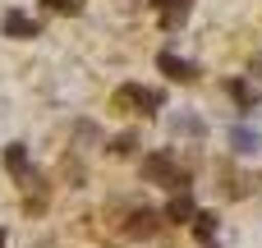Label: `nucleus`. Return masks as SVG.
<instances>
[{
	"mask_svg": "<svg viewBox=\"0 0 262 248\" xmlns=\"http://www.w3.org/2000/svg\"><path fill=\"white\" fill-rule=\"evenodd\" d=\"M249 69H253V74L262 78V55H253V64H249Z\"/></svg>",
	"mask_w": 262,
	"mask_h": 248,
	"instance_id": "obj_16",
	"label": "nucleus"
},
{
	"mask_svg": "<svg viewBox=\"0 0 262 248\" xmlns=\"http://www.w3.org/2000/svg\"><path fill=\"white\" fill-rule=\"evenodd\" d=\"M134 152H138V133H120L111 143V156H134Z\"/></svg>",
	"mask_w": 262,
	"mask_h": 248,
	"instance_id": "obj_13",
	"label": "nucleus"
},
{
	"mask_svg": "<svg viewBox=\"0 0 262 248\" xmlns=\"http://www.w3.org/2000/svg\"><path fill=\"white\" fill-rule=\"evenodd\" d=\"M226 92H230V97H235V106H244V110H253V106H258V87H253L249 78H230V83H226Z\"/></svg>",
	"mask_w": 262,
	"mask_h": 248,
	"instance_id": "obj_7",
	"label": "nucleus"
},
{
	"mask_svg": "<svg viewBox=\"0 0 262 248\" xmlns=\"http://www.w3.org/2000/svg\"><path fill=\"white\" fill-rule=\"evenodd\" d=\"M198 216V207H193V198L189 193H175L170 198V207H166V221H175V226H184V221H193Z\"/></svg>",
	"mask_w": 262,
	"mask_h": 248,
	"instance_id": "obj_8",
	"label": "nucleus"
},
{
	"mask_svg": "<svg viewBox=\"0 0 262 248\" xmlns=\"http://www.w3.org/2000/svg\"><path fill=\"white\" fill-rule=\"evenodd\" d=\"M0 32L14 37V41H28V37H37V18H28V14H18V9H5Z\"/></svg>",
	"mask_w": 262,
	"mask_h": 248,
	"instance_id": "obj_4",
	"label": "nucleus"
},
{
	"mask_svg": "<svg viewBox=\"0 0 262 248\" xmlns=\"http://www.w3.org/2000/svg\"><path fill=\"white\" fill-rule=\"evenodd\" d=\"M41 9H46V14H78L83 0H41Z\"/></svg>",
	"mask_w": 262,
	"mask_h": 248,
	"instance_id": "obj_14",
	"label": "nucleus"
},
{
	"mask_svg": "<svg viewBox=\"0 0 262 248\" xmlns=\"http://www.w3.org/2000/svg\"><path fill=\"white\" fill-rule=\"evenodd\" d=\"M161 106H166V92H157V87H138V83H124V87H115V110L157 115Z\"/></svg>",
	"mask_w": 262,
	"mask_h": 248,
	"instance_id": "obj_2",
	"label": "nucleus"
},
{
	"mask_svg": "<svg viewBox=\"0 0 262 248\" xmlns=\"http://www.w3.org/2000/svg\"><path fill=\"white\" fill-rule=\"evenodd\" d=\"M74 138H78V143H97V138H101V129H97V124H78V129H74Z\"/></svg>",
	"mask_w": 262,
	"mask_h": 248,
	"instance_id": "obj_15",
	"label": "nucleus"
},
{
	"mask_svg": "<svg viewBox=\"0 0 262 248\" xmlns=\"http://www.w3.org/2000/svg\"><path fill=\"white\" fill-rule=\"evenodd\" d=\"M0 248H5V230H0Z\"/></svg>",
	"mask_w": 262,
	"mask_h": 248,
	"instance_id": "obj_17",
	"label": "nucleus"
},
{
	"mask_svg": "<svg viewBox=\"0 0 262 248\" xmlns=\"http://www.w3.org/2000/svg\"><path fill=\"white\" fill-rule=\"evenodd\" d=\"M230 147L249 156V152H258V147H262V138H258V133H253V129H249V124H244V129L235 124V129H230Z\"/></svg>",
	"mask_w": 262,
	"mask_h": 248,
	"instance_id": "obj_9",
	"label": "nucleus"
},
{
	"mask_svg": "<svg viewBox=\"0 0 262 248\" xmlns=\"http://www.w3.org/2000/svg\"><path fill=\"white\" fill-rule=\"evenodd\" d=\"M5 166H9L14 179L28 175V147H23V143H9V147H5Z\"/></svg>",
	"mask_w": 262,
	"mask_h": 248,
	"instance_id": "obj_10",
	"label": "nucleus"
},
{
	"mask_svg": "<svg viewBox=\"0 0 262 248\" xmlns=\"http://www.w3.org/2000/svg\"><path fill=\"white\" fill-rule=\"evenodd\" d=\"M170 129H175V133H193V138H203V120H198V115H170Z\"/></svg>",
	"mask_w": 262,
	"mask_h": 248,
	"instance_id": "obj_11",
	"label": "nucleus"
},
{
	"mask_svg": "<svg viewBox=\"0 0 262 248\" xmlns=\"http://www.w3.org/2000/svg\"><path fill=\"white\" fill-rule=\"evenodd\" d=\"M157 9H161V28L166 32H175V28H184V18H189V5L193 0H152Z\"/></svg>",
	"mask_w": 262,
	"mask_h": 248,
	"instance_id": "obj_6",
	"label": "nucleus"
},
{
	"mask_svg": "<svg viewBox=\"0 0 262 248\" xmlns=\"http://www.w3.org/2000/svg\"><path fill=\"white\" fill-rule=\"evenodd\" d=\"M143 179L147 184H161V189H175V193H184V184H189V175L180 170V161L166 156V152H152L143 161Z\"/></svg>",
	"mask_w": 262,
	"mask_h": 248,
	"instance_id": "obj_1",
	"label": "nucleus"
},
{
	"mask_svg": "<svg viewBox=\"0 0 262 248\" xmlns=\"http://www.w3.org/2000/svg\"><path fill=\"white\" fill-rule=\"evenodd\" d=\"M157 226H161V216H157V212L134 207V216L124 221V235H129V239H152V235H157Z\"/></svg>",
	"mask_w": 262,
	"mask_h": 248,
	"instance_id": "obj_5",
	"label": "nucleus"
},
{
	"mask_svg": "<svg viewBox=\"0 0 262 248\" xmlns=\"http://www.w3.org/2000/svg\"><path fill=\"white\" fill-rule=\"evenodd\" d=\"M157 69H161L170 83H193V78H198V64H193V60H180L175 51H161V55H157Z\"/></svg>",
	"mask_w": 262,
	"mask_h": 248,
	"instance_id": "obj_3",
	"label": "nucleus"
},
{
	"mask_svg": "<svg viewBox=\"0 0 262 248\" xmlns=\"http://www.w3.org/2000/svg\"><path fill=\"white\" fill-rule=\"evenodd\" d=\"M193 226H198V239H203V244H216V216H212V212H198Z\"/></svg>",
	"mask_w": 262,
	"mask_h": 248,
	"instance_id": "obj_12",
	"label": "nucleus"
}]
</instances>
